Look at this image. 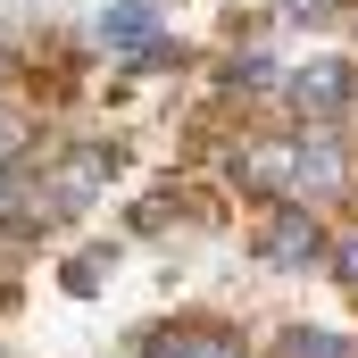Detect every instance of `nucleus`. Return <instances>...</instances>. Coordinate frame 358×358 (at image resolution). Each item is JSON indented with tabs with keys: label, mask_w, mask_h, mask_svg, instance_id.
<instances>
[{
	"label": "nucleus",
	"mask_w": 358,
	"mask_h": 358,
	"mask_svg": "<svg viewBox=\"0 0 358 358\" xmlns=\"http://www.w3.org/2000/svg\"><path fill=\"white\" fill-rule=\"evenodd\" d=\"M108 176H117V150H76V159L59 167V208H92Z\"/></svg>",
	"instance_id": "nucleus-5"
},
{
	"label": "nucleus",
	"mask_w": 358,
	"mask_h": 358,
	"mask_svg": "<svg viewBox=\"0 0 358 358\" xmlns=\"http://www.w3.org/2000/svg\"><path fill=\"white\" fill-rule=\"evenodd\" d=\"M283 358H350V342L325 334V325H292V334H283Z\"/></svg>",
	"instance_id": "nucleus-6"
},
{
	"label": "nucleus",
	"mask_w": 358,
	"mask_h": 358,
	"mask_svg": "<svg viewBox=\"0 0 358 358\" xmlns=\"http://www.w3.org/2000/svg\"><path fill=\"white\" fill-rule=\"evenodd\" d=\"M100 267H108V250H84V259L67 267V283H76V292H100Z\"/></svg>",
	"instance_id": "nucleus-8"
},
{
	"label": "nucleus",
	"mask_w": 358,
	"mask_h": 358,
	"mask_svg": "<svg viewBox=\"0 0 358 358\" xmlns=\"http://www.w3.org/2000/svg\"><path fill=\"white\" fill-rule=\"evenodd\" d=\"M150 358H242L225 334H192V342H150Z\"/></svg>",
	"instance_id": "nucleus-7"
},
{
	"label": "nucleus",
	"mask_w": 358,
	"mask_h": 358,
	"mask_svg": "<svg viewBox=\"0 0 358 358\" xmlns=\"http://www.w3.org/2000/svg\"><path fill=\"white\" fill-rule=\"evenodd\" d=\"M292 108L300 117H342V108H358V67L350 59H308L292 76Z\"/></svg>",
	"instance_id": "nucleus-2"
},
{
	"label": "nucleus",
	"mask_w": 358,
	"mask_h": 358,
	"mask_svg": "<svg viewBox=\"0 0 358 358\" xmlns=\"http://www.w3.org/2000/svg\"><path fill=\"white\" fill-rule=\"evenodd\" d=\"M334 267H342V283H350V292H358V234H350V242H342V250H334Z\"/></svg>",
	"instance_id": "nucleus-10"
},
{
	"label": "nucleus",
	"mask_w": 358,
	"mask_h": 358,
	"mask_svg": "<svg viewBox=\"0 0 358 358\" xmlns=\"http://www.w3.org/2000/svg\"><path fill=\"white\" fill-rule=\"evenodd\" d=\"M242 183H250V192H267V200L334 192V183H342L334 134H292V142H259V150H242Z\"/></svg>",
	"instance_id": "nucleus-1"
},
{
	"label": "nucleus",
	"mask_w": 358,
	"mask_h": 358,
	"mask_svg": "<svg viewBox=\"0 0 358 358\" xmlns=\"http://www.w3.org/2000/svg\"><path fill=\"white\" fill-rule=\"evenodd\" d=\"M283 8H292V17H300V25H317V17H334V8H342V0H283Z\"/></svg>",
	"instance_id": "nucleus-9"
},
{
	"label": "nucleus",
	"mask_w": 358,
	"mask_h": 358,
	"mask_svg": "<svg viewBox=\"0 0 358 358\" xmlns=\"http://www.w3.org/2000/svg\"><path fill=\"white\" fill-rule=\"evenodd\" d=\"M100 42L117 59H159V8L150 0H108L100 8Z\"/></svg>",
	"instance_id": "nucleus-4"
},
{
	"label": "nucleus",
	"mask_w": 358,
	"mask_h": 358,
	"mask_svg": "<svg viewBox=\"0 0 358 358\" xmlns=\"http://www.w3.org/2000/svg\"><path fill=\"white\" fill-rule=\"evenodd\" d=\"M259 259H267V267H308V259H325V234H317V217L283 200L267 225H259Z\"/></svg>",
	"instance_id": "nucleus-3"
}]
</instances>
